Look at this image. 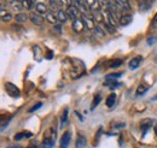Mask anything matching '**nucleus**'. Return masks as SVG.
Here are the masks:
<instances>
[{"label": "nucleus", "instance_id": "nucleus-1", "mask_svg": "<svg viewBox=\"0 0 157 148\" xmlns=\"http://www.w3.org/2000/svg\"><path fill=\"white\" fill-rule=\"evenodd\" d=\"M5 89H6V92L9 95H11V96H13V98H18L21 95V92H20V88L18 87H16L13 83H11V82H6L5 83Z\"/></svg>", "mask_w": 157, "mask_h": 148}, {"label": "nucleus", "instance_id": "nucleus-2", "mask_svg": "<svg viewBox=\"0 0 157 148\" xmlns=\"http://www.w3.org/2000/svg\"><path fill=\"white\" fill-rule=\"evenodd\" d=\"M65 11H67V13H68V17L71 18L73 20L81 18V13H80V11H78V6H75V5H70V6H68Z\"/></svg>", "mask_w": 157, "mask_h": 148}, {"label": "nucleus", "instance_id": "nucleus-3", "mask_svg": "<svg viewBox=\"0 0 157 148\" xmlns=\"http://www.w3.org/2000/svg\"><path fill=\"white\" fill-rule=\"evenodd\" d=\"M51 130V137L46 136L44 137V141H42V148H53L55 146V139H56V131H53V129Z\"/></svg>", "mask_w": 157, "mask_h": 148}, {"label": "nucleus", "instance_id": "nucleus-4", "mask_svg": "<svg viewBox=\"0 0 157 148\" xmlns=\"http://www.w3.org/2000/svg\"><path fill=\"white\" fill-rule=\"evenodd\" d=\"M85 28H86V25H85V22H83V19L82 18H78V19L73 20V30H74L75 33H78V34L82 33Z\"/></svg>", "mask_w": 157, "mask_h": 148}, {"label": "nucleus", "instance_id": "nucleus-5", "mask_svg": "<svg viewBox=\"0 0 157 148\" xmlns=\"http://www.w3.org/2000/svg\"><path fill=\"white\" fill-rule=\"evenodd\" d=\"M70 140H71V134L69 131L64 132L62 139H60V148H68L69 147V143H70Z\"/></svg>", "mask_w": 157, "mask_h": 148}, {"label": "nucleus", "instance_id": "nucleus-6", "mask_svg": "<svg viewBox=\"0 0 157 148\" xmlns=\"http://www.w3.org/2000/svg\"><path fill=\"white\" fill-rule=\"evenodd\" d=\"M29 19H30V22H32L33 24H35V25H41L42 22H44V18H42L40 15L35 13V12L29 13Z\"/></svg>", "mask_w": 157, "mask_h": 148}, {"label": "nucleus", "instance_id": "nucleus-7", "mask_svg": "<svg viewBox=\"0 0 157 148\" xmlns=\"http://www.w3.org/2000/svg\"><path fill=\"white\" fill-rule=\"evenodd\" d=\"M82 19H83L85 25H86L87 29H94V28L97 27V25H96V20H94L93 17L91 18V17H88V16H83Z\"/></svg>", "mask_w": 157, "mask_h": 148}, {"label": "nucleus", "instance_id": "nucleus-8", "mask_svg": "<svg viewBox=\"0 0 157 148\" xmlns=\"http://www.w3.org/2000/svg\"><path fill=\"white\" fill-rule=\"evenodd\" d=\"M87 145V141H86V137L82 136L81 134H78L76 136V142H75V146L76 148H85Z\"/></svg>", "mask_w": 157, "mask_h": 148}, {"label": "nucleus", "instance_id": "nucleus-9", "mask_svg": "<svg viewBox=\"0 0 157 148\" xmlns=\"http://www.w3.org/2000/svg\"><path fill=\"white\" fill-rule=\"evenodd\" d=\"M141 61H143V57L138 56V57H136V58H133V59L129 61V69L134 70V69L139 68L140 64H141Z\"/></svg>", "mask_w": 157, "mask_h": 148}, {"label": "nucleus", "instance_id": "nucleus-10", "mask_svg": "<svg viewBox=\"0 0 157 148\" xmlns=\"http://www.w3.org/2000/svg\"><path fill=\"white\" fill-rule=\"evenodd\" d=\"M152 124H154V120H152V119H144V120H141L140 128H141V130H143V132L145 134L147 130L152 127Z\"/></svg>", "mask_w": 157, "mask_h": 148}, {"label": "nucleus", "instance_id": "nucleus-11", "mask_svg": "<svg viewBox=\"0 0 157 148\" xmlns=\"http://www.w3.org/2000/svg\"><path fill=\"white\" fill-rule=\"evenodd\" d=\"M56 15H57V18H58L59 23H65L68 20V18H69L67 11H63V10H58Z\"/></svg>", "mask_w": 157, "mask_h": 148}, {"label": "nucleus", "instance_id": "nucleus-12", "mask_svg": "<svg viewBox=\"0 0 157 148\" xmlns=\"http://www.w3.org/2000/svg\"><path fill=\"white\" fill-rule=\"evenodd\" d=\"M35 10L38 13H42V15H46L48 11H47V6L44 4V2H36L35 4Z\"/></svg>", "mask_w": 157, "mask_h": 148}, {"label": "nucleus", "instance_id": "nucleus-13", "mask_svg": "<svg viewBox=\"0 0 157 148\" xmlns=\"http://www.w3.org/2000/svg\"><path fill=\"white\" fill-rule=\"evenodd\" d=\"M132 19H133V17H132V15H122L121 17H120V24L121 25H128L131 22H132Z\"/></svg>", "mask_w": 157, "mask_h": 148}, {"label": "nucleus", "instance_id": "nucleus-14", "mask_svg": "<svg viewBox=\"0 0 157 148\" xmlns=\"http://www.w3.org/2000/svg\"><path fill=\"white\" fill-rule=\"evenodd\" d=\"M46 20L47 22H50L51 24H57V22H58V18H57V15H55L53 12H47L46 13Z\"/></svg>", "mask_w": 157, "mask_h": 148}, {"label": "nucleus", "instance_id": "nucleus-15", "mask_svg": "<svg viewBox=\"0 0 157 148\" xmlns=\"http://www.w3.org/2000/svg\"><path fill=\"white\" fill-rule=\"evenodd\" d=\"M115 101H116V94L115 93H111L108 98H106V106L108 107H113L114 105H115Z\"/></svg>", "mask_w": 157, "mask_h": 148}, {"label": "nucleus", "instance_id": "nucleus-16", "mask_svg": "<svg viewBox=\"0 0 157 148\" xmlns=\"http://www.w3.org/2000/svg\"><path fill=\"white\" fill-rule=\"evenodd\" d=\"M28 19H29V15H27L24 12H20L16 15V22H18V23H25Z\"/></svg>", "mask_w": 157, "mask_h": 148}, {"label": "nucleus", "instance_id": "nucleus-17", "mask_svg": "<svg viewBox=\"0 0 157 148\" xmlns=\"http://www.w3.org/2000/svg\"><path fill=\"white\" fill-rule=\"evenodd\" d=\"M11 7H12L13 11H21L22 9H24L23 5H22V0H15V1L11 4Z\"/></svg>", "mask_w": 157, "mask_h": 148}, {"label": "nucleus", "instance_id": "nucleus-18", "mask_svg": "<svg viewBox=\"0 0 157 148\" xmlns=\"http://www.w3.org/2000/svg\"><path fill=\"white\" fill-rule=\"evenodd\" d=\"M24 137H32V132H25V131H22V132H18L15 135V140L16 141H21L22 139Z\"/></svg>", "mask_w": 157, "mask_h": 148}, {"label": "nucleus", "instance_id": "nucleus-19", "mask_svg": "<svg viewBox=\"0 0 157 148\" xmlns=\"http://www.w3.org/2000/svg\"><path fill=\"white\" fill-rule=\"evenodd\" d=\"M0 16H1V20H2V22H10V20L12 19V15L9 13V12H5L4 9L1 10V15H0Z\"/></svg>", "mask_w": 157, "mask_h": 148}, {"label": "nucleus", "instance_id": "nucleus-20", "mask_svg": "<svg viewBox=\"0 0 157 148\" xmlns=\"http://www.w3.org/2000/svg\"><path fill=\"white\" fill-rule=\"evenodd\" d=\"M147 89H149V88H147V86H145V84H140L137 89V96L144 95L145 93L147 92Z\"/></svg>", "mask_w": 157, "mask_h": 148}, {"label": "nucleus", "instance_id": "nucleus-21", "mask_svg": "<svg viewBox=\"0 0 157 148\" xmlns=\"http://www.w3.org/2000/svg\"><path fill=\"white\" fill-rule=\"evenodd\" d=\"M22 5H23L24 9L32 10L33 6H34V2H33V0H22Z\"/></svg>", "mask_w": 157, "mask_h": 148}, {"label": "nucleus", "instance_id": "nucleus-22", "mask_svg": "<svg viewBox=\"0 0 157 148\" xmlns=\"http://www.w3.org/2000/svg\"><path fill=\"white\" fill-rule=\"evenodd\" d=\"M91 10H92V12H99L100 11V9H101V6H100V2H99V0H96L93 4H92V6L90 7Z\"/></svg>", "mask_w": 157, "mask_h": 148}, {"label": "nucleus", "instance_id": "nucleus-23", "mask_svg": "<svg viewBox=\"0 0 157 148\" xmlns=\"http://www.w3.org/2000/svg\"><path fill=\"white\" fill-rule=\"evenodd\" d=\"M100 100H101V96L99 95V94H97L96 96H94V99H93V102H92V106H91V109L93 110V109H96L97 106H98V104L100 102Z\"/></svg>", "mask_w": 157, "mask_h": 148}, {"label": "nucleus", "instance_id": "nucleus-24", "mask_svg": "<svg viewBox=\"0 0 157 148\" xmlns=\"http://www.w3.org/2000/svg\"><path fill=\"white\" fill-rule=\"evenodd\" d=\"M93 18H94L96 22L101 23V22H103V18H104V15H101L100 12H93Z\"/></svg>", "mask_w": 157, "mask_h": 148}, {"label": "nucleus", "instance_id": "nucleus-25", "mask_svg": "<svg viewBox=\"0 0 157 148\" xmlns=\"http://www.w3.org/2000/svg\"><path fill=\"white\" fill-rule=\"evenodd\" d=\"M68 122V109H65L63 112V116H62V127H64Z\"/></svg>", "mask_w": 157, "mask_h": 148}, {"label": "nucleus", "instance_id": "nucleus-26", "mask_svg": "<svg viewBox=\"0 0 157 148\" xmlns=\"http://www.w3.org/2000/svg\"><path fill=\"white\" fill-rule=\"evenodd\" d=\"M123 64V61H122V59H116V60H114L111 64H110V68H113V69H115V68H118V66H121Z\"/></svg>", "mask_w": 157, "mask_h": 148}, {"label": "nucleus", "instance_id": "nucleus-27", "mask_svg": "<svg viewBox=\"0 0 157 148\" xmlns=\"http://www.w3.org/2000/svg\"><path fill=\"white\" fill-rule=\"evenodd\" d=\"M94 31L98 34L99 36H105V30H104V29H103L100 25H97V27L94 28Z\"/></svg>", "mask_w": 157, "mask_h": 148}, {"label": "nucleus", "instance_id": "nucleus-28", "mask_svg": "<svg viewBox=\"0 0 157 148\" xmlns=\"http://www.w3.org/2000/svg\"><path fill=\"white\" fill-rule=\"evenodd\" d=\"M122 76V74H109L108 76H106V80H116V78H118V77H121Z\"/></svg>", "mask_w": 157, "mask_h": 148}, {"label": "nucleus", "instance_id": "nucleus-29", "mask_svg": "<svg viewBox=\"0 0 157 148\" xmlns=\"http://www.w3.org/2000/svg\"><path fill=\"white\" fill-rule=\"evenodd\" d=\"M115 2H116V5H117L118 7H122L123 5L128 4V0H115Z\"/></svg>", "mask_w": 157, "mask_h": 148}, {"label": "nucleus", "instance_id": "nucleus-30", "mask_svg": "<svg viewBox=\"0 0 157 148\" xmlns=\"http://www.w3.org/2000/svg\"><path fill=\"white\" fill-rule=\"evenodd\" d=\"M157 41V36H151V37H149L147 39V43L151 46V45H154L155 42Z\"/></svg>", "mask_w": 157, "mask_h": 148}, {"label": "nucleus", "instance_id": "nucleus-31", "mask_svg": "<svg viewBox=\"0 0 157 148\" xmlns=\"http://www.w3.org/2000/svg\"><path fill=\"white\" fill-rule=\"evenodd\" d=\"M41 106H42V104H41V102H39V104H36L35 106H33V107H32V109L29 110V112H30V113H33V112H35V111H36L38 109H40Z\"/></svg>", "mask_w": 157, "mask_h": 148}, {"label": "nucleus", "instance_id": "nucleus-32", "mask_svg": "<svg viewBox=\"0 0 157 148\" xmlns=\"http://www.w3.org/2000/svg\"><path fill=\"white\" fill-rule=\"evenodd\" d=\"M94 1H96V0H86V4H87V6H88V7H91V6H92V4H93Z\"/></svg>", "mask_w": 157, "mask_h": 148}, {"label": "nucleus", "instance_id": "nucleus-33", "mask_svg": "<svg viewBox=\"0 0 157 148\" xmlns=\"http://www.w3.org/2000/svg\"><path fill=\"white\" fill-rule=\"evenodd\" d=\"M27 148H39V146H38L35 142H33V143H30V145H29Z\"/></svg>", "mask_w": 157, "mask_h": 148}, {"label": "nucleus", "instance_id": "nucleus-34", "mask_svg": "<svg viewBox=\"0 0 157 148\" xmlns=\"http://www.w3.org/2000/svg\"><path fill=\"white\" fill-rule=\"evenodd\" d=\"M7 148H21L20 146H16V147H15V146H12V147H7Z\"/></svg>", "mask_w": 157, "mask_h": 148}, {"label": "nucleus", "instance_id": "nucleus-35", "mask_svg": "<svg viewBox=\"0 0 157 148\" xmlns=\"http://www.w3.org/2000/svg\"><path fill=\"white\" fill-rule=\"evenodd\" d=\"M155 132H156V135H157V125L155 127Z\"/></svg>", "mask_w": 157, "mask_h": 148}, {"label": "nucleus", "instance_id": "nucleus-36", "mask_svg": "<svg viewBox=\"0 0 157 148\" xmlns=\"http://www.w3.org/2000/svg\"><path fill=\"white\" fill-rule=\"evenodd\" d=\"M155 20H156V22H157V16H156V18H155Z\"/></svg>", "mask_w": 157, "mask_h": 148}]
</instances>
